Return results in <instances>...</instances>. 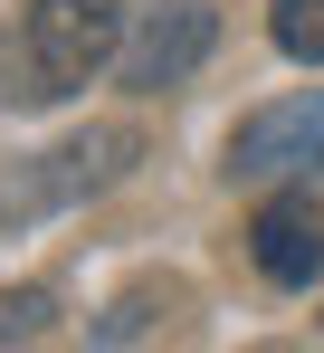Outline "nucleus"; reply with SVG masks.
<instances>
[{
    "label": "nucleus",
    "instance_id": "nucleus-1",
    "mask_svg": "<svg viewBox=\"0 0 324 353\" xmlns=\"http://www.w3.org/2000/svg\"><path fill=\"white\" fill-rule=\"evenodd\" d=\"M124 48V10L114 0H29L0 39V105L39 115V105H67L96 67Z\"/></svg>",
    "mask_w": 324,
    "mask_h": 353
},
{
    "label": "nucleus",
    "instance_id": "nucleus-2",
    "mask_svg": "<svg viewBox=\"0 0 324 353\" xmlns=\"http://www.w3.org/2000/svg\"><path fill=\"white\" fill-rule=\"evenodd\" d=\"M134 153H143L134 124H96V134H77V143L39 153L29 172L0 181V230H19V220H39V210H67V201H86V191L124 181V172H134Z\"/></svg>",
    "mask_w": 324,
    "mask_h": 353
},
{
    "label": "nucleus",
    "instance_id": "nucleus-3",
    "mask_svg": "<svg viewBox=\"0 0 324 353\" xmlns=\"http://www.w3.org/2000/svg\"><path fill=\"white\" fill-rule=\"evenodd\" d=\"M219 172H229V181H296V172H324V86L276 96V105H258V115H239Z\"/></svg>",
    "mask_w": 324,
    "mask_h": 353
},
{
    "label": "nucleus",
    "instance_id": "nucleus-4",
    "mask_svg": "<svg viewBox=\"0 0 324 353\" xmlns=\"http://www.w3.org/2000/svg\"><path fill=\"white\" fill-rule=\"evenodd\" d=\"M210 39H219L210 0H143L134 10V39H124V86H143V96L181 86L191 67L210 58Z\"/></svg>",
    "mask_w": 324,
    "mask_h": 353
},
{
    "label": "nucleus",
    "instance_id": "nucleus-5",
    "mask_svg": "<svg viewBox=\"0 0 324 353\" xmlns=\"http://www.w3.org/2000/svg\"><path fill=\"white\" fill-rule=\"evenodd\" d=\"M248 258H258L267 287H315V277H324V201H315V191H276V201H258Z\"/></svg>",
    "mask_w": 324,
    "mask_h": 353
},
{
    "label": "nucleus",
    "instance_id": "nucleus-6",
    "mask_svg": "<svg viewBox=\"0 0 324 353\" xmlns=\"http://www.w3.org/2000/svg\"><path fill=\"white\" fill-rule=\"evenodd\" d=\"M162 315H181V287H134L105 325H96V344H134V334H153Z\"/></svg>",
    "mask_w": 324,
    "mask_h": 353
},
{
    "label": "nucleus",
    "instance_id": "nucleus-7",
    "mask_svg": "<svg viewBox=\"0 0 324 353\" xmlns=\"http://www.w3.org/2000/svg\"><path fill=\"white\" fill-rule=\"evenodd\" d=\"M267 29H276V48H286V58L324 67V0H267Z\"/></svg>",
    "mask_w": 324,
    "mask_h": 353
},
{
    "label": "nucleus",
    "instance_id": "nucleus-8",
    "mask_svg": "<svg viewBox=\"0 0 324 353\" xmlns=\"http://www.w3.org/2000/svg\"><path fill=\"white\" fill-rule=\"evenodd\" d=\"M48 325H57L48 287H19V296H0V344H39Z\"/></svg>",
    "mask_w": 324,
    "mask_h": 353
}]
</instances>
